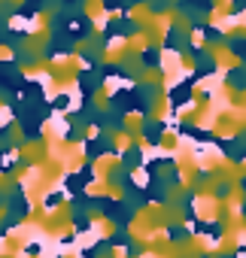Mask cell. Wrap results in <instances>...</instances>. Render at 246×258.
Returning <instances> with one entry per match:
<instances>
[{
	"label": "cell",
	"mask_w": 246,
	"mask_h": 258,
	"mask_svg": "<svg viewBox=\"0 0 246 258\" xmlns=\"http://www.w3.org/2000/svg\"><path fill=\"white\" fill-rule=\"evenodd\" d=\"M55 107H58V110H64V107H67V94H61V97L55 100Z\"/></svg>",
	"instance_id": "6da1fadb"
}]
</instances>
